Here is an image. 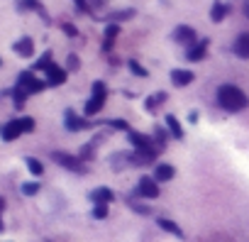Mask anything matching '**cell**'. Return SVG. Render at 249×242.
<instances>
[{
    "label": "cell",
    "instance_id": "7a4b0ae2",
    "mask_svg": "<svg viewBox=\"0 0 249 242\" xmlns=\"http://www.w3.org/2000/svg\"><path fill=\"white\" fill-rule=\"evenodd\" d=\"M35 130V120L30 115H22V117H15V120H8V123L0 125V140L3 142H15L18 137L27 135Z\"/></svg>",
    "mask_w": 249,
    "mask_h": 242
},
{
    "label": "cell",
    "instance_id": "7402d4cb",
    "mask_svg": "<svg viewBox=\"0 0 249 242\" xmlns=\"http://www.w3.org/2000/svg\"><path fill=\"white\" fill-rule=\"evenodd\" d=\"M164 100H166V93H164V91H159V93H152V95L144 100V108L152 112V110H157V108H159Z\"/></svg>",
    "mask_w": 249,
    "mask_h": 242
},
{
    "label": "cell",
    "instance_id": "d590c367",
    "mask_svg": "<svg viewBox=\"0 0 249 242\" xmlns=\"http://www.w3.org/2000/svg\"><path fill=\"white\" fill-rule=\"evenodd\" d=\"M188 120H191V123H198V112L191 110V112H188Z\"/></svg>",
    "mask_w": 249,
    "mask_h": 242
},
{
    "label": "cell",
    "instance_id": "5b68a950",
    "mask_svg": "<svg viewBox=\"0 0 249 242\" xmlns=\"http://www.w3.org/2000/svg\"><path fill=\"white\" fill-rule=\"evenodd\" d=\"M18 86H20L25 93L35 95V93H39V91H44V88H47V81L37 78L32 71H20V76H18Z\"/></svg>",
    "mask_w": 249,
    "mask_h": 242
},
{
    "label": "cell",
    "instance_id": "d6986e66",
    "mask_svg": "<svg viewBox=\"0 0 249 242\" xmlns=\"http://www.w3.org/2000/svg\"><path fill=\"white\" fill-rule=\"evenodd\" d=\"M232 13V5H225V3H215L213 10H210V20L213 22H222L227 15Z\"/></svg>",
    "mask_w": 249,
    "mask_h": 242
},
{
    "label": "cell",
    "instance_id": "9c48e42d",
    "mask_svg": "<svg viewBox=\"0 0 249 242\" xmlns=\"http://www.w3.org/2000/svg\"><path fill=\"white\" fill-rule=\"evenodd\" d=\"M64 125H66V130H69V132H78V130H86V128H90V123H88V120L78 117L73 110H66V112H64Z\"/></svg>",
    "mask_w": 249,
    "mask_h": 242
},
{
    "label": "cell",
    "instance_id": "2e32d148",
    "mask_svg": "<svg viewBox=\"0 0 249 242\" xmlns=\"http://www.w3.org/2000/svg\"><path fill=\"white\" fill-rule=\"evenodd\" d=\"M112 198H115V193H112L107 186H98V188H93V191H90V201H93V205H95V203L107 205Z\"/></svg>",
    "mask_w": 249,
    "mask_h": 242
},
{
    "label": "cell",
    "instance_id": "8fae6325",
    "mask_svg": "<svg viewBox=\"0 0 249 242\" xmlns=\"http://www.w3.org/2000/svg\"><path fill=\"white\" fill-rule=\"evenodd\" d=\"M13 52H15L18 56H22V59H30V56L35 54V42H32V37H20V39L13 44Z\"/></svg>",
    "mask_w": 249,
    "mask_h": 242
},
{
    "label": "cell",
    "instance_id": "ac0fdd59",
    "mask_svg": "<svg viewBox=\"0 0 249 242\" xmlns=\"http://www.w3.org/2000/svg\"><path fill=\"white\" fill-rule=\"evenodd\" d=\"M157 225L161 227V230H166V232H171L174 237H178V240H186V235H183V230L174 223V220H169V218H159L157 220Z\"/></svg>",
    "mask_w": 249,
    "mask_h": 242
},
{
    "label": "cell",
    "instance_id": "3957f363",
    "mask_svg": "<svg viewBox=\"0 0 249 242\" xmlns=\"http://www.w3.org/2000/svg\"><path fill=\"white\" fill-rule=\"evenodd\" d=\"M105 98H107V86H105L103 81H95V83H93V95H90V100L86 103L83 112H86L88 117L98 115V112L103 110V105H105Z\"/></svg>",
    "mask_w": 249,
    "mask_h": 242
},
{
    "label": "cell",
    "instance_id": "74e56055",
    "mask_svg": "<svg viewBox=\"0 0 249 242\" xmlns=\"http://www.w3.org/2000/svg\"><path fill=\"white\" fill-rule=\"evenodd\" d=\"M3 210H5V201L0 198V215H3Z\"/></svg>",
    "mask_w": 249,
    "mask_h": 242
},
{
    "label": "cell",
    "instance_id": "f546056e",
    "mask_svg": "<svg viewBox=\"0 0 249 242\" xmlns=\"http://www.w3.org/2000/svg\"><path fill=\"white\" fill-rule=\"evenodd\" d=\"M127 203H130V208H135V210H137V213H142V215H152V210H149V208H147V205H142V203H140V201H135V198H130V201H127Z\"/></svg>",
    "mask_w": 249,
    "mask_h": 242
},
{
    "label": "cell",
    "instance_id": "83f0119b",
    "mask_svg": "<svg viewBox=\"0 0 249 242\" xmlns=\"http://www.w3.org/2000/svg\"><path fill=\"white\" fill-rule=\"evenodd\" d=\"M25 196H37L39 193V184L37 181H27V184H22V188H20Z\"/></svg>",
    "mask_w": 249,
    "mask_h": 242
},
{
    "label": "cell",
    "instance_id": "52a82bcc",
    "mask_svg": "<svg viewBox=\"0 0 249 242\" xmlns=\"http://www.w3.org/2000/svg\"><path fill=\"white\" fill-rule=\"evenodd\" d=\"M174 42H178V44H186L188 49L198 42V35H196V30L191 27V25H178L176 30H174Z\"/></svg>",
    "mask_w": 249,
    "mask_h": 242
},
{
    "label": "cell",
    "instance_id": "277c9868",
    "mask_svg": "<svg viewBox=\"0 0 249 242\" xmlns=\"http://www.w3.org/2000/svg\"><path fill=\"white\" fill-rule=\"evenodd\" d=\"M52 159H54L59 167H64V169L73 171V174H86V171H88V167L83 164V159H81V157H76V154H66V152H52Z\"/></svg>",
    "mask_w": 249,
    "mask_h": 242
},
{
    "label": "cell",
    "instance_id": "9a60e30c",
    "mask_svg": "<svg viewBox=\"0 0 249 242\" xmlns=\"http://www.w3.org/2000/svg\"><path fill=\"white\" fill-rule=\"evenodd\" d=\"M205 52H208V39H198V42L186 52V59H188V61H203V59H205Z\"/></svg>",
    "mask_w": 249,
    "mask_h": 242
},
{
    "label": "cell",
    "instance_id": "30bf717a",
    "mask_svg": "<svg viewBox=\"0 0 249 242\" xmlns=\"http://www.w3.org/2000/svg\"><path fill=\"white\" fill-rule=\"evenodd\" d=\"M44 74H47V86H64L66 78H69V71L61 69V66H56V64H52Z\"/></svg>",
    "mask_w": 249,
    "mask_h": 242
},
{
    "label": "cell",
    "instance_id": "4dcf8cb0",
    "mask_svg": "<svg viewBox=\"0 0 249 242\" xmlns=\"http://www.w3.org/2000/svg\"><path fill=\"white\" fill-rule=\"evenodd\" d=\"M78 66H81L78 56H76V54H69V59H66V71H76Z\"/></svg>",
    "mask_w": 249,
    "mask_h": 242
},
{
    "label": "cell",
    "instance_id": "44dd1931",
    "mask_svg": "<svg viewBox=\"0 0 249 242\" xmlns=\"http://www.w3.org/2000/svg\"><path fill=\"white\" fill-rule=\"evenodd\" d=\"M166 128H169V132H171L174 140H183V128H181V123H178L174 115H166Z\"/></svg>",
    "mask_w": 249,
    "mask_h": 242
},
{
    "label": "cell",
    "instance_id": "d4e9b609",
    "mask_svg": "<svg viewBox=\"0 0 249 242\" xmlns=\"http://www.w3.org/2000/svg\"><path fill=\"white\" fill-rule=\"evenodd\" d=\"M110 18V22H122V20H130V18H135V10H117V13H110L107 15Z\"/></svg>",
    "mask_w": 249,
    "mask_h": 242
},
{
    "label": "cell",
    "instance_id": "603a6c76",
    "mask_svg": "<svg viewBox=\"0 0 249 242\" xmlns=\"http://www.w3.org/2000/svg\"><path fill=\"white\" fill-rule=\"evenodd\" d=\"M25 164H27V169H30V174H32V176H42V174H44V164H42L39 159L27 157V159H25Z\"/></svg>",
    "mask_w": 249,
    "mask_h": 242
},
{
    "label": "cell",
    "instance_id": "836d02e7",
    "mask_svg": "<svg viewBox=\"0 0 249 242\" xmlns=\"http://www.w3.org/2000/svg\"><path fill=\"white\" fill-rule=\"evenodd\" d=\"M110 128H117V130H127V123H124V120H110Z\"/></svg>",
    "mask_w": 249,
    "mask_h": 242
},
{
    "label": "cell",
    "instance_id": "ba28073f",
    "mask_svg": "<svg viewBox=\"0 0 249 242\" xmlns=\"http://www.w3.org/2000/svg\"><path fill=\"white\" fill-rule=\"evenodd\" d=\"M127 140H130V145H132L137 152H149V149H157V147H154V142H152L147 135H142V132L127 130Z\"/></svg>",
    "mask_w": 249,
    "mask_h": 242
},
{
    "label": "cell",
    "instance_id": "1f68e13d",
    "mask_svg": "<svg viewBox=\"0 0 249 242\" xmlns=\"http://www.w3.org/2000/svg\"><path fill=\"white\" fill-rule=\"evenodd\" d=\"M61 30H64V32H66L69 37H78V30H76V27H73L71 22H64V25H61Z\"/></svg>",
    "mask_w": 249,
    "mask_h": 242
},
{
    "label": "cell",
    "instance_id": "cb8c5ba5",
    "mask_svg": "<svg viewBox=\"0 0 249 242\" xmlns=\"http://www.w3.org/2000/svg\"><path fill=\"white\" fill-rule=\"evenodd\" d=\"M52 56H54V54H52V52L47 49V52H44V54H42V56L37 59V64H35V71H47V69H49V66L54 64V61H52Z\"/></svg>",
    "mask_w": 249,
    "mask_h": 242
},
{
    "label": "cell",
    "instance_id": "4fadbf2b",
    "mask_svg": "<svg viewBox=\"0 0 249 242\" xmlns=\"http://www.w3.org/2000/svg\"><path fill=\"white\" fill-rule=\"evenodd\" d=\"M232 52H234L237 59H249V32H242L232 42Z\"/></svg>",
    "mask_w": 249,
    "mask_h": 242
},
{
    "label": "cell",
    "instance_id": "e575fe53",
    "mask_svg": "<svg viewBox=\"0 0 249 242\" xmlns=\"http://www.w3.org/2000/svg\"><path fill=\"white\" fill-rule=\"evenodd\" d=\"M242 13H244V18L249 20V0H244V3H242Z\"/></svg>",
    "mask_w": 249,
    "mask_h": 242
},
{
    "label": "cell",
    "instance_id": "e0dca14e",
    "mask_svg": "<svg viewBox=\"0 0 249 242\" xmlns=\"http://www.w3.org/2000/svg\"><path fill=\"white\" fill-rule=\"evenodd\" d=\"M176 176V169L171 164H157L154 167V179L157 181H171Z\"/></svg>",
    "mask_w": 249,
    "mask_h": 242
},
{
    "label": "cell",
    "instance_id": "4316f807",
    "mask_svg": "<svg viewBox=\"0 0 249 242\" xmlns=\"http://www.w3.org/2000/svg\"><path fill=\"white\" fill-rule=\"evenodd\" d=\"M13 98H15V108H22V105H25V100L30 98V93H25L20 86H15V88H13Z\"/></svg>",
    "mask_w": 249,
    "mask_h": 242
},
{
    "label": "cell",
    "instance_id": "7c38bea8",
    "mask_svg": "<svg viewBox=\"0 0 249 242\" xmlns=\"http://www.w3.org/2000/svg\"><path fill=\"white\" fill-rule=\"evenodd\" d=\"M193 78H196V74H193V71H188V69H174V71H171V83H174L176 88L191 86V83H193Z\"/></svg>",
    "mask_w": 249,
    "mask_h": 242
},
{
    "label": "cell",
    "instance_id": "d6a6232c",
    "mask_svg": "<svg viewBox=\"0 0 249 242\" xmlns=\"http://www.w3.org/2000/svg\"><path fill=\"white\" fill-rule=\"evenodd\" d=\"M73 3H76V8H78L81 13H90V5L86 3V0H73Z\"/></svg>",
    "mask_w": 249,
    "mask_h": 242
},
{
    "label": "cell",
    "instance_id": "ffe728a7",
    "mask_svg": "<svg viewBox=\"0 0 249 242\" xmlns=\"http://www.w3.org/2000/svg\"><path fill=\"white\" fill-rule=\"evenodd\" d=\"M117 35H120V25L110 22V25L105 27V42H103V49H105V52H110V49H112V44H115Z\"/></svg>",
    "mask_w": 249,
    "mask_h": 242
},
{
    "label": "cell",
    "instance_id": "5bb4252c",
    "mask_svg": "<svg viewBox=\"0 0 249 242\" xmlns=\"http://www.w3.org/2000/svg\"><path fill=\"white\" fill-rule=\"evenodd\" d=\"M18 10H35V13H39V18L49 25L52 20H49V13L44 10V5L39 3V0H18Z\"/></svg>",
    "mask_w": 249,
    "mask_h": 242
},
{
    "label": "cell",
    "instance_id": "8992f818",
    "mask_svg": "<svg viewBox=\"0 0 249 242\" xmlns=\"http://www.w3.org/2000/svg\"><path fill=\"white\" fill-rule=\"evenodd\" d=\"M135 193L142 196V198H147V201L159 198V181H157L154 176H142L140 184H137V191H135Z\"/></svg>",
    "mask_w": 249,
    "mask_h": 242
},
{
    "label": "cell",
    "instance_id": "f1b7e54d",
    "mask_svg": "<svg viewBox=\"0 0 249 242\" xmlns=\"http://www.w3.org/2000/svg\"><path fill=\"white\" fill-rule=\"evenodd\" d=\"M93 218H95V220H105V218H107V205L95 203V205H93Z\"/></svg>",
    "mask_w": 249,
    "mask_h": 242
},
{
    "label": "cell",
    "instance_id": "6da1fadb",
    "mask_svg": "<svg viewBox=\"0 0 249 242\" xmlns=\"http://www.w3.org/2000/svg\"><path fill=\"white\" fill-rule=\"evenodd\" d=\"M217 103L227 112H239V110H244L249 105V95L234 83H222L217 88Z\"/></svg>",
    "mask_w": 249,
    "mask_h": 242
},
{
    "label": "cell",
    "instance_id": "484cf974",
    "mask_svg": "<svg viewBox=\"0 0 249 242\" xmlns=\"http://www.w3.org/2000/svg\"><path fill=\"white\" fill-rule=\"evenodd\" d=\"M127 66H130V71H132V74H137L140 78H147V76H149V71H147L140 61H135V59H130V61H127Z\"/></svg>",
    "mask_w": 249,
    "mask_h": 242
},
{
    "label": "cell",
    "instance_id": "8d00e7d4",
    "mask_svg": "<svg viewBox=\"0 0 249 242\" xmlns=\"http://www.w3.org/2000/svg\"><path fill=\"white\" fill-rule=\"evenodd\" d=\"M107 3V0H90V5H95V8H103Z\"/></svg>",
    "mask_w": 249,
    "mask_h": 242
}]
</instances>
